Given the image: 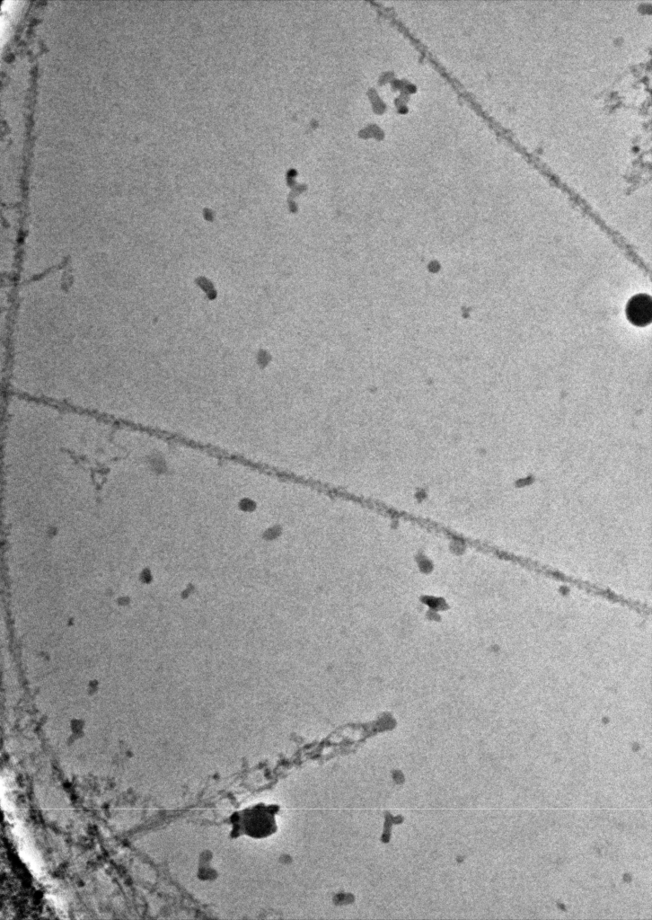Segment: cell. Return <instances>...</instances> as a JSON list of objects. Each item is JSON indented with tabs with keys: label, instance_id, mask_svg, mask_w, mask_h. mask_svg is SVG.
Masks as SVG:
<instances>
[{
	"label": "cell",
	"instance_id": "cell-2",
	"mask_svg": "<svg viewBox=\"0 0 652 920\" xmlns=\"http://www.w3.org/2000/svg\"><path fill=\"white\" fill-rule=\"evenodd\" d=\"M625 314L628 321L637 327L650 324L652 319V299L648 294H637L627 302Z\"/></svg>",
	"mask_w": 652,
	"mask_h": 920
},
{
	"label": "cell",
	"instance_id": "cell-1",
	"mask_svg": "<svg viewBox=\"0 0 652 920\" xmlns=\"http://www.w3.org/2000/svg\"><path fill=\"white\" fill-rule=\"evenodd\" d=\"M278 811V805L259 803L234 812L230 818L231 836L260 839L273 835L278 829L276 815Z\"/></svg>",
	"mask_w": 652,
	"mask_h": 920
}]
</instances>
